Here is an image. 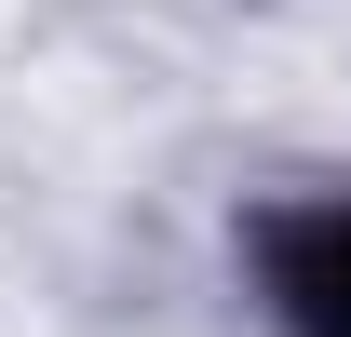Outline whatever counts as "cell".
I'll return each mask as SVG.
<instances>
[{
    "instance_id": "1",
    "label": "cell",
    "mask_w": 351,
    "mask_h": 337,
    "mask_svg": "<svg viewBox=\"0 0 351 337\" xmlns=\"http://www.w3.org/2000/svg\"><path fill=\"white\" fill-rule=\"evenodd\" d=\"M270 297L298 337H351V203H311L270 229Z\"/></svg>"
}]
</instances>
